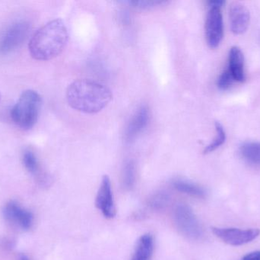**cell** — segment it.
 I'll return each mask as SVG.
<instances>
[{
	"mask_svg": "<svg viewBox=\"0 0 260 260\" xmlns=\"http://www.w3.org/2000/svg\"><path fill=\"white\" fill-rule=\"evenodd\" d=\"M30 31V24L21 20L15 21L0 35V55H7L19 48L26 41Z\"/></svg>",
	"mask_w": 260,
	"mask_h": 260,
	"instance_id": "5",
	"label": "cell"
},
{
	"mask_svg": "<svg viewBox=\"0 0 260 260\" xmlns=\"http://www.w3.org/2000/svg\"><path fill=\"white\" fill-rule=\"evenodd\" d=\"M3 215L7 221L23 230H28L33 224L34 217L31 212L23 209L15 201H9L5 206Z\"/></svg>",
	"mask_w": 260,
	"mask_h": 260,
	"instance_id": "9",
	"label": "cell"
},
{
	"mask_svg": "<svg viewBox=\"0 0 260 260\" xmlns=\"http://www.w3.org/2000/svg\"><path fill=\"white\" fill-rule=\"evenodd\" d=\"M228 69L236 82H244L245 79L244 53L241 49L236 46L232 47L229 51Z\"/></svg>",
	"mask_w": 260,
	"mask_h": 260,
	"instance_id": "11",
	"label": "cell"
},
{
	"mask_svg": "<svg viewBox=\"0 0 260 260\" xmlns=\"http://www.w3.org/2000/svg\"><path fill=\"white\" fill-rule=\"evenodd\" d=\"M240 151L244 160L253 164L260 165V143L247 142L241 147Z\"/></svg>",
	"mask_w": 260,
	"mask_h": 260,
	"instance_id": "14",
	"label": "cell"
},
{
	"mask_svg": "<svg viewBox=\"0 0 260 260\" xmlns=\"http://www.w3.org/2000/svg\"><path fill=\"white\" fill-rule=\"evenodd\" d=\"M135 166L133 162H129L125 166L123 182L126 188H131L135 183Z\"/></svg>",
	"mask_w": 260,
	"mask_h": 260,
	"instance_id": "19",
	"label": "cell"
},
{
	"mask_svg": "<svg viewBox=\"0 0 260 260\" xmlns=\"http://www.w3.org/2000/svg\"><path fill=\"white\" fill-rule=\"evenodd\" d=\"M67 26L59 18L40 27L30 38L29 53L37 61H49L59 56L68 41Z\"/></svg>",
	"mask_w": 260,
	"mask_h": 260,
	"instance_id": "2",
	"label": "cell"
},
{
	"mask_svg": "<svg viewBox=\"0 0 260 260\" xmlns=\"http://www.w3.org/2000/svg\"><path fill=\"white\" fill-rule=\"evenodd\" d=\"M42 99L35 90L23 92L11 111L14 123L24 130L33 128L39 117Z\"/></svg>",
	"mask_w": 260,
	"mask_h": 260,
	"instance_id": "3",
	"label": "cell"
},
{
	"mask_svg": "<svg viewBox=\"0 0 260 260\" xmlns=\"http://www.w3.org/2000/svg\"><path fill=\"white\" fill-rule=\"evenodd\" d=\"M174 218L179 230L187 238L199 239L203 235L201 226L189 206H177L174 212Z\"/></svg>",
	"mask_w": 260,
	"mask_h": 260,
	"instance_id": "6",
	"label": "cell"
},
{
	"mask_svg": "<svg viewBox=\"0 0 260 260\" xmlns=\"http://www.w3.org/2000/svg\"><path fill=\"white\" fill-rule=\"evenodd\" d=\"M153 238L145 235L139 238L132 260H149L153 251Z\"/></svg>",
	"mask_w": 260,
	"mask_h": 260,
	"instance_id": "13",
	"label": "cell"
},
{
	"mask_svg": "<svg viewBox=\"0 0 260 260\" xmlns=\"http://www.w3.org/2000/svg\"><path fill=\"white\" fill-rule=\"evenodd\" d=\"M149 120V111L146 106H142L130 121L126 132L127 141L133 140L138 134H140L148 125Z\"/></svg>",
	"mask_w": 260,
	"mask_h": 260,
	"instance_id": "12",
	"label": "cell"
},
{
	"mask_svg": "<svg viewBox=\"0 0 260 260\" xmlns=\"http://www.w3.org/2000/svg\"><path fill=\"white\" fill-rule=\"evenodd\" d=\"M168 196L165 194L159 193L151 198L150 205L153 209H161L168 204Z\"/></svg>",
	"mask_w": 260,
	"mask_h": 260,
	"instance_id": "20",
	"label": "cell"
},
{
	"mask_svg": "<svg viewBox=\"0 0 260 260\" xmlns=\"http://www.w3.org/2000/svg\"><path fill=\"white\" fill-rule=\"evenodd\" d=\"M174 188L182 193L187 194L196 198H204L206 192L200 186L189 182L177 180L174 183Z\"/></svg>",
	"mask_w": 260,
	"mask_h": 260,
	"instance_id": "15",
	"label": "cell"
},
{
	"mask_svg": "<svg viewBox=\"0 0 260 260\" xmlns=\"http://www.w3.org/2000/svg\"><path fill=\"white\" fill-rule=\"evenodd\" d=\"M214 235L225 244L234 247L244 245L256 240L260 235L259 229L221 228L212 227Z\"/></svg>",
	"mask_w": 260,
	"mask_h": 260,
	"instance_id": "7",
	"label": "cell"
},
{
	"mask_svg": "<svg viewBox=\"0 0 260 260\" xmlns=\"http://www.w3.org/2000/svg\"><path fill=\"white\" fill-rule=\"evenodd\" d=\"M248 9L239 3H234L229 8L231 30L235 35H242L247 32L250 24Z\"/></svg>",
	"mask_w": 260,
	"mask_h": 260,
	"instance_id": "10",
	"label": "cell"
},
{
	"mask_svg": "<svg viewBox=\"0 0 260 260\" xmlns=\"http://www.w3.org/2000/svg\"><path fill=\"white\" fill-rule=\"evenodd\" d=\"M95 206L106 218H113L116 215L114 196L111 189V180L104 176L96 197Z\"/></svg>",
	"mask_w": 260,
	"mask_h": 260,
	"instance_id": "8",
	"label": "cell"
},
{
	"mask_svg": "<svg viewBox=\"0 0 260 260\" xmlns=\"http://www.w3.org/2000/svg\"><path fill=\"white\" fill-rule=\"evenodd\" d=\"M242 260H260V251L251 252L245 255Z\"/></svg>",
	"mask_w": 260,
	"mask_h": 260,
	"instance_id": "22",
	"label": "cell"
},
{
	"mask_svg": "<svg viewBox=\"0 0 260 260\" xmlns=\"http://www.w3.org/2000/svg\"><path fill=\"white\" fill-rule=\"evenodd\" d=\"M215 129H216V137L210 145L206 147V149L204 150V154H209V153L215 151L225 142V131L219 122H215Z\"/></svg>",
	"mask_w": 260,
	"mask_h": 260,
	"instance_id": "16",
	"label": "cell"
},
{
	"mask_svg": "<svg viewBox=\"0 0 260 260\" xmlns=\"http://www.w3.org/2000/svg\"><path fill=\"white\" fill-rule=\"evenodd\" d=\"M23 164L30 174L36 175L39 172V163L33 151L27 150L24 151L22 157Z\"/></svg>",
	"mask_w": 260,
	"mask_h": 260,
	"instance_id": "17",
	"label": "cell"
},
{
	"mask_svg": "<svg viewBox=\"0 0 260 260\" xmlns=\"http://www.w3.org/2000/svg\"><path fill=\"white\" fill-rule=\"evenodd\" d=\"M20 260H29L28 258L27 257V256H22L21 257V259Z\"/></svg>",
	"mask_w": 260,
	"mask_h": 260,
	"instance_id": "23",
	"label": "cell"
},
{
	"mask_svg": "<svg viewBox=\"0 0 260 260\" xmlns=\"http://www.w3.org/2000/svg\"><path fill=\"white\" fill-rule=\"evenodd\" d=\"M224 3L221 0L209 2V9L206 21V38L208 45L211 48L218 47L224 36V23L221 9Z\"/></svg>",
	"mask_w": 260,
	"mask_h": 260,
	"instance_id": "4",
	"label": "cell"
},
{
	"mask_svg": "<svg viewBox=\"0 0 260 260\" xmlns=\"http://www.w3.org/2000/svg\"><path fill=\"white\" fill-rule=\"evenodd\" d=\"M235 82L236 81L234 79L233 76L229 71V69L227 68L218 77V86L221 90H226L230 88Z\"/></svg>",
	"mask_w": 260,
	"mask_h": 260,
	"instance_id": "18",
	"label": "cell"
},
{
	"mask_svg": "<svg viewBox=\"0 0 260 260\" xmlns=\"http://www.w3.org/2000/svg\"><path fill=\"white\" fill-rule=\"evenodd\" d=\"M0 100H1V94H0Z\"/></svg>",
	"mask_w": 260,
	"mask_h": 260,
	"instance_id": "24",
	"label": "cell"
},
{
	"mask_svg": "<svg viewBox=\"0 0 260 260\" xmlns=\"http://www.w3.org/2000/svg\"><path fill=\"white\" fill-rule=\"evenodd\" d=\"M111 90L90 79L73 81L67 90L69 105L81 112L94 114L103 110L112 99Z\"/></svg>",
	"mask_w": 260,
	"mask_h": 260,
	"instance_id": "1",
	"label": "cell"
},
{
	"mask_svg": "<svg viewBox=\"0 0 260 260\" xmlns=\"http://www.w3.org/2000/svg\"><path fill=\"white\" fill-rule=\"evenodd\" d=\"M131 4L136 7L141 8V9H148V8L154 7V6H157V5H161L165 3V2L161 1H148V0H141V1H133L130 2Z\"/></svg>",
	"mask_w": 260,
	"mask_h": 260,
	"instance_id": "21",
	"label": "cell"
}]
</instances>
